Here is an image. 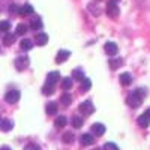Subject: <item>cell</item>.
<instances>
[{"instance_id": "obj_16", "label": "cell", "mask_w": 150, "mask_h": 150, "mask_svg": "<svg viewBox=\"0 0 150 150\" xmlns=\"http://www.w3.org/2000/svg\"><path fill=\"white\" fill-rule=\"evenodd\" d=\"M59 80H60V72H57V71H51V72H48V75H47V81H48V83L56 84Z\"/></svg>"}, {"instance_id": "obj_18", "label": "cell", "mask_w": 150, "mask_h": 150, "mask_svg": "<svg viewBox=\"0 0 150 150\" xmlns=\"http://www.w3.org/2000/svg\"><path fill=\"white\" fill-rule=\"evenodd\" d=\"M138 125H140L141 128H144V129L149 128V125H150V116H147L146 112H144V114H141L138 117Z\"/></svg>"}, {"instance_id": "obj_3", "label": "cell", "mask_w": 150, "mask_h": 150, "mask_svg": "<svg viewBox=\"0 0 150 150\" xmlns=\"http://www.w3.org/2000/svg\"><path fill=\"white\" fill-rule=\"evenodd\" d=\"M119 12H120V9H119L117 3L112 2V0H110V2L107 3V15L111 17V18H117L119 17Z\"/></svg>"}, {"instance_id": "obj_30", "label": "cell", "mask_w": 150, "mask_h": 150, "mask_svg": "<svg viewBox=\"0 0 150 150\" xmlns=\"http://www.w3.org/2000/svg\"><path fill=\"white\" fill-rule=\"evenodd\" d=\"M9 14H11V15L20 14V8H18L17 5H11V6H9Z\"/></svg>"}, {"instance_id": "obj_33", "label": "cell", "mask_w": 150, "mask_h": 150, "mask_svg": "<svg viewBox=\"0 0 150 150\" xmlns=\"http://www.w3.org/2000/svg\"><path fill=\"white\" fill-rule=\"evenodd\" d=\"M26 149H39V146H36V144H29V146H26Z\"/></svg>"}, {"instance_id": "obj_14", "label": "cell", "mask_w": 150, "mask_h": 150, "mask_svg": "<svg viewBox=\"0 0 150 150\" xmlns=\"http://www.w3.org/2000/svg\"><path fill=\"white\" fill-rule=\"evenodd\" d=\"M33 12H35V9H33L32 5H24V6L20 8V15L21 17H29V15L33 14Z\"/></svg>"}, {"instance_id": "obj_6", "label": "cell", "mask_w": 150, "mask_h": 150, "mask_svg": "<svg viewBox=\"0 0 150 150\" xmlns=\"http://www.w3.org/2000/svg\"><path fill=\"white\" fill-rule=\"evenodd\" d=\"M104 50H105V53H107L108 56H116V54L119 53V47H117L116 42H107V44L104 45Z\"/></svg>"}, {"instance_id": "obj_9", "label": "cell", "mask_w": 150, "mask_h": 150, "mask_svg": "<svg viewBox=\"0 0 150 150\" xmlns=\"http://www.w3.org/2000/svg\"><path fill=\"white\" fill-rule=\"evenodd\" d=\"M12 128H14V122L12 120L3 119L2 122H0V129H2L3 132H9V131H12Z\"/></svg>"}, {"instance_id": "obj_10", "label": "cell", "mask_w": 150, "mask_h": 150, "mask_svg": "<svg viewBox=\"0 0 150 150\" xmlns=\"http://www.w3.org/2000/svg\"><path fill=\"white\" fill-rule=\"evenodd\" d=\"M42 27H44V24H42L41 17H33L30 21V29L32 30H41Z\"/></svg>"}, {"instance_id": "obj_31", "label": "cell", "mask_w": 150, "mask_h": 150, "mask_svg": "<svg viewBox=\"0 0 150 150\" xmlns=\"http://www.w3.org/2000/svg\"><path fill=\"white\" fill-rule=\"evenodd\" d=\"M0 29H2V32H8L9 29H11V24H9V21H2L0 23Z\"/></svg>"}, {"instance_id": "obj_23", "label": "cell", "mask_w": 150, "mask_h": 150, "mask_svg": "<svg viewBox=\"0 0 150 150\" xmlns=\"http://www.w3.org/2000/svg\"><path fill=\"white\" fill-rule=\"evenodd\" d=\"M71 123H72V126H74L75 129H80V128L83 126L84 120H83L80 116H74V117H72V120H71Z\"/></svg>"}, {"instance_id": "obj_35", "label": "cell", "mask_w": 150, "mask_h": 150, "mask_svg": "<svg viewBox=\"0 0 150 150\" xmlns=\"http://www.w3.org/2000/svg\"><path fill=\"white\" fill-rule=\"evenodd\" d=\"M112 2H116V3H117V2H120V0H112Z\"/></svg>"}, {"instance_id": "obj_24", "label": "cell", "mask_w": 150, "mask_h": 150, "mask_svg": "<svg viewBox=\"0 0 150 150\" xmlns=\"http://www.w3.org/2000/svg\"><path fill=\"white\" fill-rule=\"evenodd\" d=\"M54 90H56V89H54V84L48 83V81H47V84L42 87V93H44V95H53Z\"/></svg>"}, {"instance_id": "obj_5", "label": "cell", "mask_w": 150, "mask_h": 150, "mask_svg": "<svg viewBox=\"0 0 150 150\" xmlns=\"http://www.w3.org/2000/svg\"><path fill=\"white\" fill-rule=\"evenodd\" d=\"M80 112H81V114H84V116L93 114V112H95V107H93L92 101H84V102H81V104H80Z\"/></svg>"}, {"instance_id": "obj_4", "label": "cell", "mask_w": 150, "mask_h": 150, "mask_svg": "<svg viewBox=\"0 0 150 150\" xmlns=\"http://www.w3.org/2000/svg\"><path fill=\"white\" fill-rule=\"evenodd\" d=\"M20 98H21V93H20L18 90H9V92H6V95H5V101L12 105V104H17V102L20 101Z\"/></svg>"}, {"instance_id": "obj_27", "label": "cell", "mask_w": 150, "mask_h": 150, "mask_svg": "<svg viewBox=\"0 0 150 150\" xmlns=\"http://www.w3.org/2000/svg\"><path fill=\"white\" fill-rule=\"evenodd\" d=\"M74 140H75L74 132H65V134H63V137H62V141L66 143V144H71Z\"/></svg>"}, {"instance_id": "obj_11", "label": "cell", "mask_w": 150, "mask_h": 150, "mask_svg": "<svg viewBox=\"0 0 150 150\" xmlns=\"http://www.w3.org/2000/svg\"><path fill=\"white\" fill-rule=\"evenodd\" d=\"M119 81H120L122 86H129V84L132 83V75H131L129 72H123V74H120Z\"/></svg>"}, {"instance_id": "obj_1", "label": "cell", "mask_w": 150, "mask_h": 150, "mask_svg": "<svg viewBox=\"0 0 150 150\" xmlns=\"http://www.w3.org/2000/svg\"><path fill=\"white\" fill-rule=\"evenodd\" d=\"M146 95H147V90H146V89H143V87H141V89H137L135 92H132V93L128 95L126 104H128L131 108H138V107L141 105V102L144 101Z\"/></svg>"}, {"instance_id": "obj_21", "label": "cell", "mask_w": 150, "mask_h": 150, "mask_svg": "<svg viewBox=\"0 0 150 150\" xmlns=\"http://www.w3.org/2000/svg\"><path fill=\"white\" fill-rule=\"evenodd\" d=\"M27 30H29V27L26 26L24 23H20V24H17V29H15V33L18 35V36H24L27 33Z\"/></svg>"}, {"instance_id": "obj_34", "label": "cell", "mask_w": 150, "mask_h": 150, "mask_svg": "<svg viewBox=\"0 0 150 150\" xmlns=\"http://www.w3.org/2000/svg\"><path fill=\"white\" fill-rule=\"evenodd\" d=\"M146 114H147V116H150V108H149V110L146 111Z\"/></svg>"}, {"instance_id": "obj_15", "label": "cell", "mask_w": 150, "mask_h": 150, "mask_svg": "<svg viewBox=\"0 0 150 150\" xmlns=\"http://www.w3.org/2000/svg\"><path fill=\"white\" fill-rule=\"evenodd\" d=\"M17 35V33H15ZM15 35L14 33H5V36L2 38V42H3V45H6V47H9V45H12L15 42Z\"/></svg>"}, {"instance_id": "obj_13", "label": "cell", "mask_w": 150, "mask_h": 150, "mask_svg": "<svg viewBox=\"0 0 150 150\" xmlns=\"http://www.w3.org/2000/svg\"><path fill=\"white\" fill-rule=\"evenodd\" d=\"M35 42H36V45L44 47V45L48 42V35H47V33H38L36 38H35Z\"/></svg>"}, {"instance_id": "obj_12", "label": "cell", "mask_w": 150, "mask_h": 150, "mask_svg": "<svg viewBox=\"0 0 150 150\" xmlns=\"http://www.w3.org/2000/svg\"><path fill=\"white\" fill-rule=\"evenodd\" d=\"M93 141H95V138H93V135H92V134H83V135H81V138H80L81 146H92Z\"/></svg>"}, {"instance_id": "obj_8", "label": "cell", "mask_w": 150, "mask_h": 150, "mask_svg": "<svg viewBox=\"0 0 150 150\" xmlns=\"http://www.w3.org/2000/svg\"><path fill=\"white\" fill-rule=\"evenodd\" d=\"M69 57H71V51H68V50H60L56 56V63H63Z\"/></svg>"}, {"instance_id": "obj_26", "label": "cell", "mask_w": 150, "mask_h": 150, "mask_svg": "<svg viewBox=\"0 0 150 150\" xmlns=\"http://www.w3.org/2000/svg\"><path fill=\"white\" fill-rule=\"evenodd\" d=\"M20 48L23 50V51H29V50H32V41L30 39H21Z\"/></svg>"}, {"instance_id": "obj_17", "label": "cell", "mask_w": 150, "mask_h": 150, "mask_svg": "<svg viewBox=\"0 0 150 150\" xmlns=\"http://www.w3.org/2000/svg\"><path fill=\"white\" fill-rule=\"evenodd\" d=\"M72 78L75 80V81H83L86 77H84V71L81 69V68H77V69H74L72 71Z\"/></svg>"}, {"instance_id": "obj_32", "label": "cell", "mask_w": 150, "mask_h": 150, "mask_svg": "<svg viewBox=\"0 0 150 150\" xmlns=\"http://www.w3.org/2000/svg\"><path fill=\"white\" fill-rule=\"evenodd\" d=\"M104 149H107V150H108V149H111V150H117L119 147H117L114 143H105V144H104Z\"/></svg>"}, {"instance_id": "obj_25", "label": "cell", "mask_w": 150, "mask_h": 150, "mask_svg": "<svg viewBox=\"0 0 150 150\" xmlns=\"http://www.w3.org/2000/svg\"><path fill=\"white\" fill-rule=\"evenodd\" d=\"M108 63H110L111 69H117V68H120L123 65V60L122 59H111V60H108Z\"/></svg>"}, {"instance_id": "obj_29", "label": "cell", "mask_w": 150, "mask_h": 150, "mask_svg": "<svg viewBox=\"0 0 150 150\" xmlns=\"http://www.w3.org/2000/svg\"><path fill=\"white\" fill-rule=\"evenodd\" d=\"M90 87H92V81H90L89 78H84V80L81 81V90H83V92H89Z\"/></svg>"}, {"instance_id": "obj_28", "label": "cell", "mask_w": 150, "mask_h": 150, "mask_svg": "<svg viewBox=\"0 0 150 150\" xmlns=\"http://www.w3.org/2000/svg\"><path fill=\"white\" fill-rule=\"evenodd\" d=\"M60 102L63 104V105H66V107L71 105V104H72V96H71L69 93H63V95L60 96Z\"/></svg>"}, {"instance_id": "obj_7", "label": "cell", "mask_w": 150, "mask_h": 150, "mask_svg": "<svg viewBox=\"0 0 150 150\" xmlns=\"http://www.w3.org/2000/svg\"><path fill=\"white\" fill-rule=\"evenodd\" d=\"M90 131H92V134L96 135V137H102V135L105 134V126H104L102 123H93L92 128H90Z\"/></svg>"}, {"instance_id": "obj_22", "label": "cell", "mask_w": 150, "mask_h": 150, "mask_svg": "<svg viewBox=\"0 0 150 150\" xmlns=\"http://www.w3.org/2000/svg\"><path fill=\"white\" fill-rule=\"evenodd\" d=\"M54 125H56V128H65L66 125H68V119L65 116H59L56 120H54Z\"/></svg>"}, {"instance_id": "obj_20", "label": "cell", "mask_w": 150, "mask_h": 150, "mask_svg": "<svg viewBox=\"0 0 150 150\" xmlns=\"http://www.w3.org/2000/svg\"><path fill=\"white\" fill-rule=\"evenodd\" d=\"M45 111H47V114H48V116H54L56 112H57V104H56V102H50V104H47Z\"/></svg>"}, {"instance_id": "obj_19", "label": "cell", "mask_w": 150, "mask_h": 150, "mask_svg": "<svg viewBox=\"0 0 150 150\" xmlns=\"http://www.w3.org/2000/svg\"><path fill=\"white\" fill-rule=\"evenodd\" d=\"M62 89L63 90H71L72 89V86H74V78L72 77H68V78H63L62 80Z\"/></svg>"}, {"instance_id": "obj_2", "label": "cell", "mask_w": 150, "mask_h": 150, "mask_svg": "<svg viewBox=\"0 0 150 150\" xmlns=\"http://www.w3.org/2000/svg\"><path fill=\"white\" fill-rule=\"evenodd\" d=\"M14 65L17 68V71H24V69H27L29 65H30V59L27 56H20L14 60Z\"/></svg>"}]
</instances>
